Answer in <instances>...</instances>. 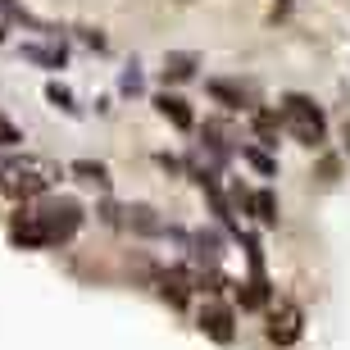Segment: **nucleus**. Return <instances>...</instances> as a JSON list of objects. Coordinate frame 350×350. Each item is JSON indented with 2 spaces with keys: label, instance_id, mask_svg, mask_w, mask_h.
Masks as SVG:
<instances>
[{
  "label": "nucleus",
  "instance_id": "1",
  "mask_svg": "<svg viewBox=\"0 0 350 350\" xmlns=\"http://www.w3.org/2000/svg\"><path fill=\"white\" fill-rule=\"evenodd\" d=\"M78 228H82V205L64 196V200H46V205L18 214L10 237L18 246H55V241H68Z\"/></svg>",
  "mask_w": 350,
  "mask_h": 350
},
{
  "label": "nucleus",
  "instance_id": "2",
  "mask_svg": "<svg viewBox=\"0 0 350 350\" xmlns=\"http://www.w3.org/2000/svg\"><path fill=\"white\" fill-rule=\"evenodd\" d=\"M59 182V164L51 159H37V155H23V159H5L0 164V191L10 196V200H37L46 196Z\"/></svg>",
  "mask_w": 350,
  "mask_h": 350
},
{
  "label": "nucleus",
  "instance_id": "3",
  "mask_svg": "<svg viewBox=\"0 0 350 350\" xmlns=\"http://www.w3.org/2000/svg\"><path fill=\"white\" fill-rule=\"evenodd\" d=\"M278 118H282V128L291 132L300 146H319V142L327 137V118H323V109H319L310 96H300V91L282 96V109H278Z\"/></svg>",
  "mask_w": 350,
  "mask_h": 350
},
{
  "label": "nucleus",
  "instance_id": "4",
  "mask_svg": "<svg viewBox=\"0 0 350 350\" xmlns=\"http://www.w3.org/2000/svg\"><path fill=\"white\" fill-rule=\"evenodd\" d=\"M269 341L273 346H296L300 332H305V314H300V305H278V310H269Z\"/></svg>",
  "mask_w": 350,
  "mask_h": 350
},
{
  "label": "nucleus",
  "instance_id": "5",
  "mask_svg": "<svg viewBox=\"0 0 350 350\" xmlns=\"http://www.w3.org/2000/svg\"><path fill=\"white\" fill-rule=\"evenodd\" d=\"M196 323H200V332H205L209 341H219V346H232L237 327H232V310H228V305H205Z\"/></svg>",
  "mask_w": 350,
  "mask_h": 350
},
{
  "label": "nucleus",
  "instance_id": "6",
  "mask_svg": "<svg viewBox=\"0 0 350 350\" xmlns=\"http://www.w3.org/2000/svg\"><path fill=\"white\" fill-rule=\"evenodd\" d=\"M155 109L164 118H169L173 128H182V132H191V123H196V114H191V105L182 100V96H169V91H164V96H155Z\"/></svg>",
  "mask_w": 350,
  "mask_h": 350
},
{
  "label": "nucleus",
  "instance_id": "7",
  "mask_svg": "<svg viewBox=\"0 0 350 350\" xmlns=\"http://www.w3.org/2000/svg\"><path fill=\"white\" fill-rule=\"evenodd\" d=\"M118 214H123V223H128L132 232H146V237L164 232V223L155 219V209H150V205H128V209H118Z\"/></svg>",
  "mask_w": 350,
  "mask_h": 350
},
{
  "label": "nucleus",
  "instance_id": "8",
  "mask_svg": "<svg viewBox=\"0 0 350 350\" xmlns=\"http://www.w3.org/2000/svg\"><path fill=\"white\" fill-rule=\"evenodd\" d=\"M159 296L169 300V305H187V278H182V273H169V278H164V282H159Z\"/></svg>",
  "mask_w": 350,
  "mask_h": 350
},
{
  "label": "nucleus",
  "instance_id": "9",
  "mask_svg": "<svg viewBox=\"0 0 350 350\" xmlns=\"http://www.w3.org/2000/svg\"><path fill=\"white\" fill-rule=\"evenodd\" d=\"M191 73H196V55H169L164 59V78L182 82V78H191Z\"/></svg>",
  "mask_w": 350,
  "mask_h": 350
},
{
  "label": "nucleus",
  "instance_id": "10",
  "mask_svg": "<svg viewBox=\"0 0 350 350\" xmlns=\"http://www.w3.org/2000/svg\"><path fill=\"white\" fill-rule=\"evenodd\" d=\"M250 209H255L260 223H278V200H273V191H255L250 196Z\"/></svg>",
  "mask_w": 350,
  "mask_h": 350
},
{
  "label": "nucleus",
  "instance_id": "11",
  "mask_svg": "<svg viewBox=\"0 0 350 350\" xmlns=\"http://www.w3.org/2000/svg\"><path fill=\"white\" fill-rule=\"evenodd\" d=\"M209 96H214V100H223L228 109H241V105H246V91H241V87H228V82H209Z\"/></svg>",
  "mask_w": 350,
  "mask_h": 350
},
{
  "label": "nucleus",
  "instance_id": "12",
  "mask_svg": "<svg viewBox=\"0 0 350 350\" xmlns=\"http://www.w3.org/2000/svg\"><path fill=\"white\" fill-rule=\"evenodd\" d=\"M73 173H78V178H87V182H96V187H105V182H109L105 164H91V159H78V164H73Z\"/></svg>",
  "mask_w": 350,
  "mask_h": 350
},
{
  "label": "nucleus",
  "instance_id": "13",
  "mask_svg": "<svg viewBox=\"0 0 350 350\" xmlns=\"http://www.w3.org/2000/svg\"><path fill=\"white\" fill-rule=\"evenodd\" d=\"M278 128H282V118H278V114H255V132H260L264 142H273Z\"/></svg>",
  "mask_w": 350,
  "mask_h": 350
},
{
  "label": "nucleus",
  "instance_id": "14",
  "mask_svg": "<svg viewBox=\"0 0 350 350\" xmlns=\"http://www.w3.org/2000/svg\"><path fill=\"white\" fill-rule=\"evenodd\" d=\"M27 59H37V64H64V51H41V46H27Z\"/></svg>",
  "mask_w": 350,
  "mask_h": 350
},
{
  "label": "nucleus",
  "instance_id": "15",
  "mask_svg": "<svg viewBox=\"0 0 350 350\" xmlns=\"http://www.w3.org/2000/svg\"><path fill=\"white\" fill-rule=\"evenodd\" d=\"M18 142H23V132H18L10 118L0 114V150H5V146H18Z\"/></svg>",
  "mask_w": 350,
  "mask_h": 350
},
{
  "label": "nucleus",
  "instance_id": "16",
  "mask_svg": "<svg viewBox=\"0 0 350 350\" xmlns=\"http://www.w3.org/2000/svg\"><path fill=\"white\" fill-rule=\"evenodd\" d=\"M46 96H51L59 109H78V105H73V96H68V87H59V82H51V87H46Z\"/></svg>",
  "mask_w": 350,
  "mask_h": 350
},
{
  "label": "nucleus",
  "instance_id": "17",
  "mask_svg": "<svg viewBox=\"0 0 350 350\" xmlns=\"http://www.w3.org/2000/svg\"><path fill=\"white\" fill-rule=\"evenodd\" d=\"M246 159H250V164H255L260 173H273V159L264 155V150H246Z\"/></svg>",
  "mask_w": 350,
  "mask_h": 350
},
{
  "label": "nucleus",
  "instance_id": "18",
  "mask_svg": "<svg viewBox=\"0 0 350 350\" xmlns=\"http://www.w3.org/2000/svg\"><path fill=\"white\" fill-rule=\"evenodd\" d=\"M0 41H5V23H0Z\"/></svg>",
  "mask_w": 350,
  "mask_h": 350
}]
</instances>
